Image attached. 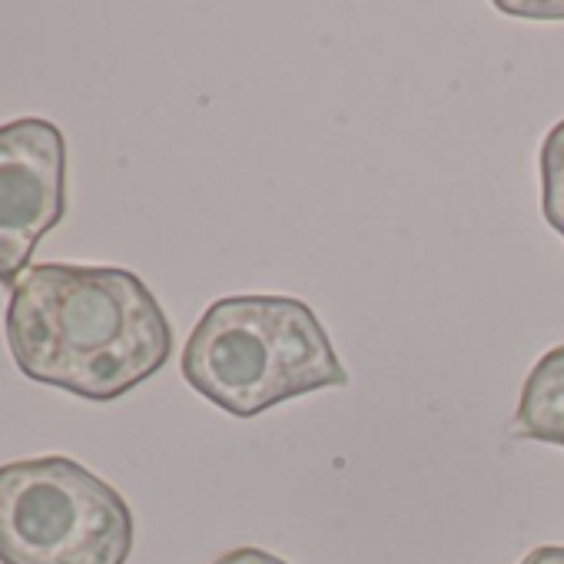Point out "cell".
<instances>
[{"instance_id": "cell-7", "label": "cell", "mask_w": 564, "mask_h": 564, "mask_svg": "<svg viewBox=\"0 0 564 564\" xmlns=\"http://www.w3.org/2000/svg\"><path fill=\"white\" fill-rule=\"evenodd\" d=\"M495 8L505 11V14H514V18H528V21H564V4H557V0H551V4H541V0H534V4H518V0H498Z\"/></svg>"}, {"instance_id": "cell-3", "label": "cell", "mask_w": 564, "mask_h": 564, "mask_svg": "<svg viewBox=\"0 0 564 564\" xmlns=\"http://www.w3.org/2000/svg\"><path fill=\"white\" fill-rule=\"evenodd\" d=\"M133 514L64 455L0 465V564H127Z\"/></svg>"}, {"instance_id": "cell-8", "label": "cell", "mask_w": 564, "mask_h": 564, "mask_svg": "<svg viewBox=\"0 0 564 564\" xmlns=\"http://www.w3.org/2000/svg\"><path fill=\"white\" fill-rule=\"evenodd\" d=\"M213 564H286V561L262 551V547H232L223 557H216Z\"/></svg>"}, {"instance_id": "cell-9", "label": "cell", "mask_w": 564, "mask_h": 564, "mask_svg": "<svg viewBox=\"0 0 564 564\" xmlns=\"http://www.w3.org/2000/svg\"><path fill=\"white\" fill-rule=\"evenodd\" d=\"M521 564H564V547L561 544H544V547H534Z\"/></svg>"}, {"instance_id": "cell-1", "label": "cell", "mask_w": 564, "mask_h": 564, "mask_svg": "<svg viewBox=\"0 0 564 564\" xmlns=\"http://www.w3.org/2000/svg\"><path fill=\"white\" fill-rule=\"evenodd\" d=\"M8 346L28 379L110 402L166 366L173 329L140 275L44 262L11 290Z\"/></svg>"}, {"instance_id": "cell-2", "label": "cell", "mask_w": 564, "mask_h": 564, "mask_svg": "<svg viewBox=\"0 0 564 564\" xmlns=\"http://www.w3.org/2000/svg\"><path fill=\"white\" fill-rule=\"evenodd\" d=\"M183 379L236 419L349 386L326 326L293 296L216 300L183 349Z\"/></svg>"}, {"instance_id": "cell-4", "label": "cell", "mask_w": 564, "mask_h": 564, "mask_svg": "<svg viewBox=\"0 0 564 564\" xmlns=\"http://www.w3.org/2000/svg\"><path fill=\"white\" fill-rule=\"evenodd\" d=\"M67 209V143L44 117L0 127V282L18 286Z\"/></svg>"}, {"instance_id": "cell-6", "label": "cell", "mask_w": 564, "mask_h": 564, "mask_svg": "<svg viewBox=\"0 0 564 564\" xmlns=\"http://www.w3.org/2000/svg\"><path fill=\"white\" fill-rule=\"evenodd\" d=\"M541 213L564 236V120L547 130L541 147Z\"/></svg>"}, {"instance_id": "cell-5", "label": "cell", "mask_w": 564, "mask_h": 564, "mask_svg": "<svg viewBox=\"0 0 564 564\" xmlns=\"http://www.w3.org/2000/svg\"><path fill=\"white\" fill-rule=\"evenodd\" d=\"M514 432L531 442L564 445V346L547 349L528 372Z\"/></svg>"}]
</instances>
